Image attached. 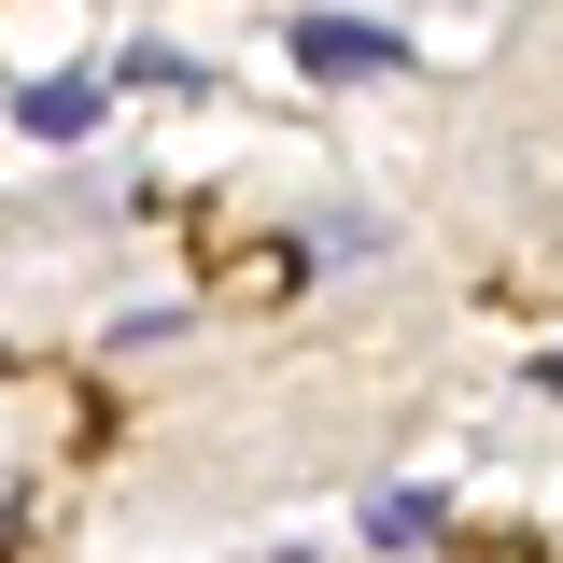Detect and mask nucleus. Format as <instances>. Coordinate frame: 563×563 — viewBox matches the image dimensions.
Listing matches in <instances>:
<instances>
[{"label":"nucleus","mask_w":563,"mask_h":563,"mask_svg":"<svg viewBox=\"0 0 563 563\" xmlns=\"http://www.w3.org/2000/svg\"><path fill=\"white\" fill-rule=\"evenodd\" d=\"M99 99H113L99 70H43V85H29L14 113H29V141H85V128H99Z\"/></svg>","instance_id":"f03ea898"},{"label":"nucleus","mask_w":563,"mask_h":563,"mask_svg":"<svg viewBox=\"0 0 563 563\" xmlns=\"http://www.w3.org/2000/svg\"><path fill=\"white\" fill-rule=\"evenodd\" d=\"M198 240H211V282H225V296H296V268H310V254H296V240H240V225H225V211H211Z\"/></svg>","instance_id":"f257e3e1"},{"label":"nucleus","mask_w":563,"mask_h":563,"mask_svg":"<svg viewBox=\"0 0 563 563\" xmlns=\"http://www.w3.org/2000/svg\"><path fill=\"white\" fill-rule=\"evenodd\" d=\"M296 57H310V70H395V29H352V14H310V29H296Z\"/></svg>","instance_id":"7ed1b4c3"},{"label":"nucleus","mask_w":563,"mask_h":563,"mask_svg":"<svg viewBox=\"0 0 563 563\" xmlns=\"http://www.w3.org/2000/svg\"><path fill=\"white\" fill-rule=\"evenodd\" d=\"M437 521H451V507H437V493H380V507H366V536H380V550H422V536H437Z\"/></svg>","instance_id":"20e7f679"}]
</instances>
